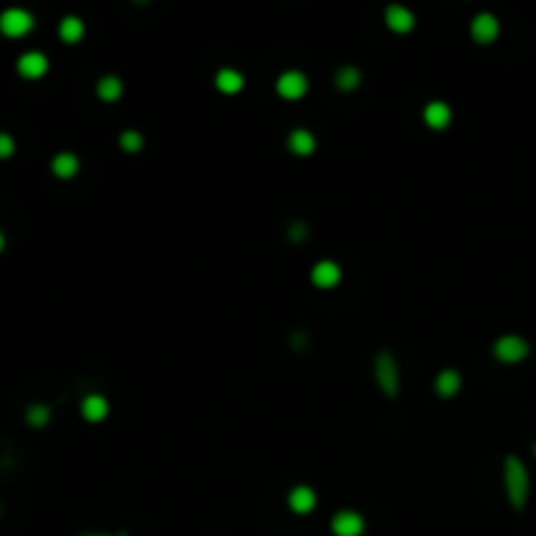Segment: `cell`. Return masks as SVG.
Returning <instances> with one entry per match:
<instances>
[{
	"mask_svg": "<svg viewBox=\"0 0 536 536\" xmlns=\"http://www.w3.org/2000/svg\"><path fill=\"white\" fill-rule=\"evenodd\" d=\"M505 489H508V500L515 510H523L528 500V471L526 466L520 463L515 455H508L505 458Z\"/></svg>",
	"mask_w": 536,
	"mask_h": 536,
	"instance_id": "6da1fadb",
	"label": "cell"
},
{
	"mask_svg": "<svg viewBox=\"0 0 536 536\" xmlns=\"http://www.w3.org/2000/svg\"><path fill=\"white\" fill-rule=\"evenodd\" d=\"M374 380H377L380 390L385 392L387 398H398L400 377H398V364H395L392 353L380 350V353L374 356Z\"/></svg>",
	"mask_w": 536,
	"mask_h": 536,
	"instance_id": "7a4b0ae2",
	"label": "cell"
},
{
	"mask_svg": "<svg viewBox=\"0 0 536 536\" xmlns=\"http://www.w3.org/2000/svg\"><path fill=\"white\" fill-rule=\"evenodd\" d=\"M34 29V16L24 9H6L0 14V32L6 37H24Z\"/></svg>",
	"mask_w": 536,
	"mask_h": 536,
	"instance_id": "3957f363",
	"label": "cell"
},
{
	"mask_svg": "<svg viewBox=\"0 0 536 536\" xmlns=\"http://www.w3.org/2000/svg\"><path fill=\"white\" fill-rule=\"evenodd\" d=\"M495 356L503 364H518L528 356V343L520 335H503L495 343Z\"/></svg>",
	"mask_w": 536,
	"mask_h": 536,
	"instance_id": "277c9868",
	"label": "cell"
},
{
	"mask_svg": "<svg viewBox=\"0 0 536 536\" xmlns=\"http://www.w3.org/2000/svg\"><path fill=\"white\" fill-rule=\"evenodd\" d=\"M275 90L283 100H301L306 95V90H309V82H306V76L301 71H285L280 73Z\"/></svg>",
	"mask_w": 536,
	"mask_h": 536,
	"instance_id": "5b68a950",
	"label": "cell"
},
{
	"mask_svg": "<svg viewBox=\"0 0 536 536\" xmlns=\"http://www.w3.org/2000/svg\"><path fill=\"white\" fill-rule=\"evenodd\" d=\"M16 68L24 79H42L50 68L48 55L40 53V50H29V53H24V55L16 60Z\"/></svg>",
	"mask_w": 536,
	"mask_h": 536,
	"instance_id": "8992f818",
	"label": "cell"
},
{
	"mask_svg": "<svg viewBox=\"0 0 536 536\" xmlns=\"http://www.w3.org/2000/svg\"><path fill=\"white\" fill-rule=\"evenodd\" d=\"M335 536H361L364 534V518L353 510H341L330 523Z\"/></svg>",
	"mask_w": 536,
	"mask_h": 536,
	"instance_id": "52a82bcc",
	"label": "cell"
},
{
	"mask_svg": "<svg viewBox=\"0 0 536 536\" xmlns=\"http://www.w3.org/2000/svg\"><path fill=\"white\" fill-rule=\"evenodd\" d=\"M497 34H500V21H497L492 14H479V16L471 21V37L479 42V45L495 42Z\"/></svg>",
	"mask_w": 536,
	"mask_h": 536,
	"instance_id": "ba28073f",
	"label": "cell"
},
{
	"mask_svg": "<svg viewBox=\"0 0 536 536\" xmlns=\"http://www.w3.org/2000/svg\"><path fill=\"white\" fill-rule=\"evenodd\" d=\"M385 21H387V26H390L392 32L406 34V32H411V29H414L416 16L406 9V6H398V3H392V6H387V11H385Z\"/></svg>",
	"mask_w": 536,
	"mask_h": 536,
	"instance_id": "9c48e42d",
	"label": "cell"
},
{
	"mask_svg": "<svg viewBox=\"0 0 536 536\" xmlns=\"http://www.w3.org/2000/svg\"><path fill=\"white\" fill-rule=\"evenodd\" d=\"M341 275H343L341 267L330 259H322L311 267V283L317 285V288H335V285L341 283Z\"/></svg>",
	"mask_w": 536,
	"mask_h": 536,
	"instance_id": "30bf717a",
	"label": "cell"
},
{
	"mask_svg": "<svg viewBox=\"0 0 536 536\" xmlns=\"http://www.w3.org/2000/svg\"><path fill=\"white\" fill-rule=\"evenodd\" d=\"M288 505H291L293 513L304 515V513L314 510V505H317V495H314V489H311V487L299 484V487L291 489V495H288Z\"/></svg>",
	"mask_w": 536,
	"mask_h": 536,
	"instance_id": "8fae6325",
	"label": "cell"
},
{
	"mask_svg": "<svg viewBox=\"0 0 536 536\" xmlns=\"http://www.w3.org/2000/svg\"><path fill=\"white\" fill-rule=\"evenodd\" d=\"M107 411H110V406H107L105 395L92 392V395H87V398L82 400V414H84V419L92 422V424H97V422H102V419H107Z\"/></svg>",
	"mask_w": 536,
	"mask_h": 536,
	"instance_id": "7c38bea8",
	"label": "cell"
},
{
	"mask_svg": "<svg viewBox=\"0 0 536 536\" xmlns=\"http://www.w3.org/2000/svg\"><path fill=\"white\" fill-rule=\"evenodd\" d=\"M450 118H453V110H450V105L447 102H429V105L424 107V121H427V126L429 129H447V123H450Z\"/></svg>",
	"mask_w": 536,
	"mask_h": 536,
	"instance_id": "4fadbf2b",
	"label": "cell"
},
{
	"mask_svg": "<svg viewBox=\"0 0 536 536\" xmlns=\"http://www.w3.org/2000/svg\"><path fill=\"white\" fill-rule=\"evenodd\" d=\"M288 149H291L293 155L306 157V155H311V152L317 149V139H314L311 131L296 129V131H291V136H288Z\"/></svg>",
	"mask_w": 536,
	"mask_h": 536,
	"instance_id": "5bb4252c",
	"label": "cell"
},
{
	"mask_svg": "<svg viewBox=\"0 0 536 536\" xmlns=\"http://www.w3.org/2000/svg\"><path fill=\"white\" fill-rule=\"evenodd\" d=\"M215 84L223 95H238L244 90V76L236 68H220L218 76H215Z\"/></svg>",
	"mask_w": 536,
	"mask_h": 536,
	"instance_id": "9a60e30c",
	"label": "cell"
},
{
	"mask_svg": "<svg viewBox=\"0 0 536 536\" xmlns=\"http://www.w3.org/2000/svg\"><path fill=\"white\" fill-rule=\"evenodd\" d=\"M50 168H53V173H55L58 178H73L79 173V157L73 155V152H58L53 157Z\"/></svg>",
	"mask_w": 536,
	"mask_h": 536,
	"instance_id": "2e32d148",
	"label": "cell"
},
{
	"mask_svg": "<svg viewBox=\"0 0 536 536\" xmlns=\"http://www.w3.org/2000/svg\"><path fill=\"white\" fill-rule=\"evenodd\" d=\"M461 385H463L461 374L455 372V369H445V372L437 374V380H434V390H437L442 398H453L455 392L461 390Z\"/></svg>",
	"mask_w": 536,
	"mask_h": 536,
	"instance_id": "e0dca14e",
	"label": "cell"
},
{
	"mask_svg": "<svg viewBox=\"0 0 536 536\" xmlns=\"http://www.w3.org/2000/svg\"><path fill=\"white\" fill-rule=\"evenodd\" d=\"M58 34H60L63 42L76 45V42L84 37V21L79 16H65L63 21H60V26H58Z\"/></svg>",
	"mask_w": 536,
	"mask_h": 536,
	"instance_id": "ac0fdd59",
	"label": "cell"
},
{
	"mask_svg": "<svg viewBox=\"0 0 536 536\" xmlns=\"http://www.w3.org/2000/svg\"><path fill=\"white\" fill-rule=\"evenodd\" d=\"M123 95V82L118 76H102L97 82V97L105 102H115Z\"/></svg>",
	"mask_w": 536,
	"mask_h": 536,
	"instance_id": "d6986e66",
	"label": "cell"
},
{
	"mask_svg": "<svg viewBox=\"0 0 536 536\" xmlns=\"http://www.w3.org/2000/svg\"><path fill=\"white\" fill-rule=\"evenodd\" d=\"M335 84L343 92H353L361 84V71H358L356 65H343L341 71L335 73Z\"/></svg>",
	"mask_w": 536,
	"mask_h": 536,
	"instance_id": "ffe728a7",
	"label": "cell"
},
{
	"mask_svg": "<svg viewBox=\"0 0 536 536\" xmlns=\"http://www.w3.org/2000/svg\"><path fill=\"white\" fill-rule=\"evenodd\" d=\"M50 408L45 403H34V406L26 408V424L29 427H45L50 422Z\"/></svg>",
	"mask_w": 536,
	"mask_h": 536,
	"instance_id": "44dd1931",
	"label": "cell"
},
{
	"mask_svg": "<svg viewBox=\"0 0 536 536\" xmlns=\"http://www.w3.org/2000/svg\"><path fill=\"white\" fill-rule=\"evenodd\" d=\"M118 144H121L123 152H139L144 146V136L139 131H123L121 136H118Z\"/></svg>",
	"mask_w": 536,
	"mask_h": 536,
	"instance_id": "7402d4cb",
	"label": "cell"
},
{
	"mask_svg": "<svg viewBox=\"0 0 536 536\" xmlns=\"http://www.w3.org/2000/svg\"><path fill=\"white\" fill-rule=\"evenodd\" d=\"M14 152H16V141H14V136L6 134V131H0V160L11 157Z\"/></svg>",
	"mask_w": 536,
	"mask_h": 536,
	"instance_id": "603a6c76",
	"label": "cell"
},
{
	"mask_svg": "<svg viewBox=\"0 0 536 536\" xmlns=\"http://www.w3.org/2000/svg\"><path fill=\"white\" fill-rule=\"evenodd\" d=\"M288 238H291V241H304V238H306V225H304V223H293V225L288 227Z\"/></svg>",
	"mask_w": 536,
	"mask_h": 536,
	"instance_id": "cb8c5ba5",
	"label": "cell"
},
{
	"mask_svg": "<svg viewBox=\"0 0 536 536\" xmlns=\"http://www.w3.org/2000/svg\"><path fill=\"white\" fill-rule=\"evenodd\" d=\"M291 345H293V348H301V345H306V335H304V333H293L291 335Z\"/></svg>",
	"mask_w": 536,
	"mask_h": 536,
	"instance_id": "d4e9b609",
	"label": "cell"
},
{
	"mask_svg": "<svg viewBox=\"0 0 536 536\" xmlns=\"http://www.w3.org/2000/svg\"><path fill=\"white\" fill-rule=\"evenodd\" d=\"M3 246H6V236H3V230H0V252H3Z\"/></svg>",
	"mask_w": 536,
	"mask_h": 536,
	"instance_id": "484cf974",
	"label": "cell"
},
{
	"mask_svg": "<svg viewBox=\"0 0 536 536\" xmlns=\"http://www.w3.org/2000/svg\"><path fill=\"white\" fill-rule=\"evenodd\" d=\"M82 536H110V534H82Z\"/></svg>",
	"mask_w": 536,
	"mask_h": 536,
	"instance_id": "4316f807",
	"label": "cell"
},
{
	"mask_svg": "<svg viewBox=\"0 0 536 536\" xmlns=\"http://www.w3.org/2000/svg\"><path fill=\"white\" fill-rule=\"evenodd\" d=\"M534 455H536V445H534Z\"/></svg>",
	"mask_w": 536,
	"mask_h": 536,
	"instance_id": "83f0119b",
	"label": "cell"
}]
</instances>
